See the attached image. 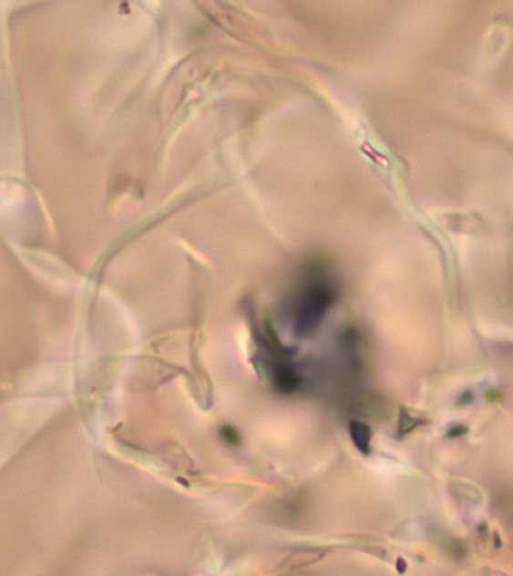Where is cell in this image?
Segmentation results:
<instances>
[{
    "mask_svg": "<svg viewBox=\"0 0 513 576\" xmlns=\"http://www.w3.org/2000/svg\"><path fill=\"white\" fill-rule=\"evenodd\" d=\"M335 293L333 284L322 275L306 280L293 293L289 315L297 335H311L333 306Z\"/></svg>",
    "mask_w": 513,
    "mask_h": 576,
    "instance_id": "6da1fadb",
    "label": "cell"
},
{
    "mask_svg": "<svg viewBox=\"0 0 513 576\" xmlns=\"http://www.w3.org/2000/svg\"><path fill=\"white\" fill-rule=\"evenodd\" d=\"M351 435H353L354 443L358 449L362 450L363 454H367L369 452V440H371L369 427L355 421L351 425Z\"/></svg>",
    "mask_w": 513,
    "mask_h": 576,
    "instance_id": "7a4b0ae2",
    "label": "cell"
}]
</instances>
